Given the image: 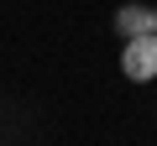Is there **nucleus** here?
<instances>
[{
	"label": "nucleus",
	"instance_id": "f257e3e1",
	"mask_svg": "<svg viewBox=\"0 0 157 146\" xmlns=\"http://www.w3.org/2000/svg\"><path fill=\"white\" fill-rule=\"evenodd\" d=\"M121 73H126L131 84H152V78H157V31L126 37V47H121Z\"/></svg>",
	"mask_w": 157,
	"mask_h": 146
},
{
	"label": "nucleus",
	"instance_id": "f03ea898",
	"mask_svg": "<svg viewBox=\"0 0 157 146\" xmlns=\"http://www.w3.org/2000/svg\"><path fill=\"white\" fill-rule=\"evenodd\" d=\"M141 31H157V5H141V0H131V5L115 11V37H141Z\"/></svg>",
	"mask_w": 157,
	"mask_h": 146
}]
</instances>
